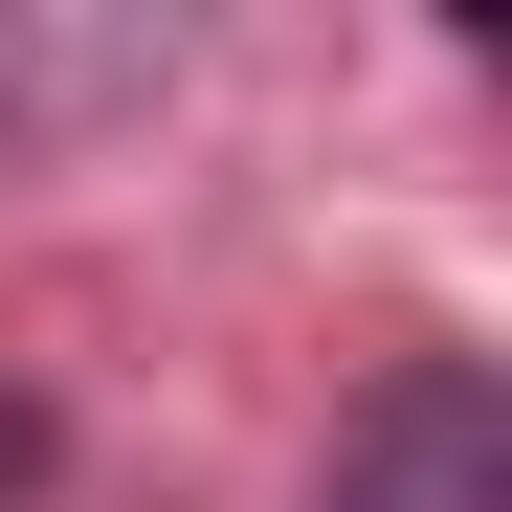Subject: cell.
I'll return each mask as SVG.
<instances>
[{"mask_svg": "<svg viewBox=\"0 0 512 512\" xmlns=\"http://www.w3.org/2000/svg\"><path fill=\"white\" fill-rule=\"evenodd\" d=\"M334 512H512V401L468 357H423L357 401V446H334Z\"/></svg>", "mask_w": 512, "mask_h": 512, "instance_id": "obj_1", "label": "cell"}]
</instances>
